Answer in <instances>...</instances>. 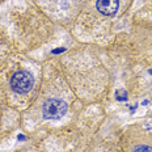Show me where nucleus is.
<instances>
[{
  "instance_id": "1",
  "label": "nucleus",
  "mask_w": 152,
  "mask_h": 152,
  "mask_svg": "<svg viewBox=\"0 0 152 152\" xmlns=\"http://www.w3.org/2000/svg\"><path fill=\"white\" fill-rule=\"evenodd\" d=\"M36 88L37 77L29 68H13L7 76V89L15 99L26 100L36 91Z\"/></svg>"
},
{
  "instance_id": "2",
  "label": "nucleus",
  "mask_w": 152,
  "mask_h": 152,
  "mask_svg": "<svg viewBox=\"0 0 152 152\" xmlns=\"http://www.w3.org/2000/svg\"><path fill=\"white\" fill-rule=\"evenodd\" d=\"M122 152H152V134L140 127H130L121 140Z\"/></svg>"
},
{
  "instance_id": "3",
  "label": "nucleus",
  "mask_w": 152,
  "mask_h": 152,
  "mask_svg": "<svg viewBox=\"0 0 152 152\" xmlns=\"http://www.w3.org/2000/svg\"><path fill=\"white\" fill-rule=\"evenodd\" d=\"M38 110L42 121H61L69 110V100L67 97L55 94L45 96L41 101Z\"/></svg>"
},
{
  "instance_id": "4",
  "label": "nucleus",
  "mask_w": 152,
  "mask_h": 152,
  "mask_svg": "<svg viewBox=\"0 0 152 152\" xmlns=\"http://www.w3.org/2000/svg\"><path fill=\"white\" fill-rule=\"evenodd\" d=\"M94 8L100 16L112 18L119 11V0H96Z\"/></svg>"
},
{
  "instance_id": "5",
  "label": "nucleus",
  "mask_w": 152,
  "mask_h": 152,
  "mask_svg": "<svg viewBox=\"0 0 152 152\" xmlns=\"http://www.w3.org/2000/svg\"><path fill=\"white\" fill-rule=\"evenodd\" d=\"M93 152H122L121 145L119 147H113V145H104L101 148H96V151Z\"/></svg>"
},
{
  "instance_id": "6",
  "label": "nucleus",
  "mask_w": 152,
  "mask_h": 152,
  "mask_svg": "<svg viewBox=\"0 0 152 152\" xmlns=\"http://www.w3.org/2000/svg\"><path fill=\"white\" fill-rule=\"evenodd\" d=\"M1 53H4V43L0 41V56H1Z\"/></svg>"
},
{
  "instance_id": "7",
  "label": "nucleus",
  "mask_w": 152,
  "mask_h": 152,
  "mask_svg": "<svg viewBox=\"0 0 152 152\" xmlns=\"http://www.w3.org/2000/svg\"><path fill=\"white\" fill-rule=\"evenodd\" d=\"M24 152H46L45 150H36V148H34V150H28V151H24Z\"/></svg>"
},
{
  "instance_id": "8",
  "label": "nucleus",
  "mask_w": 152,
  "mask_h": 152,
  "mask_svg": "<svg viewBox=\"0 0 152 152\" xmlns=\"http://www.w3.org/2000/svg\"><path fill=\"white\" fill-rule=\"evenodd\" d=\"M1 107V106H0ZM0 115H1V110H0ZM1 131L4 132V130H1V121H0V135H1Z\"/></svg>"
}]
</instances>
